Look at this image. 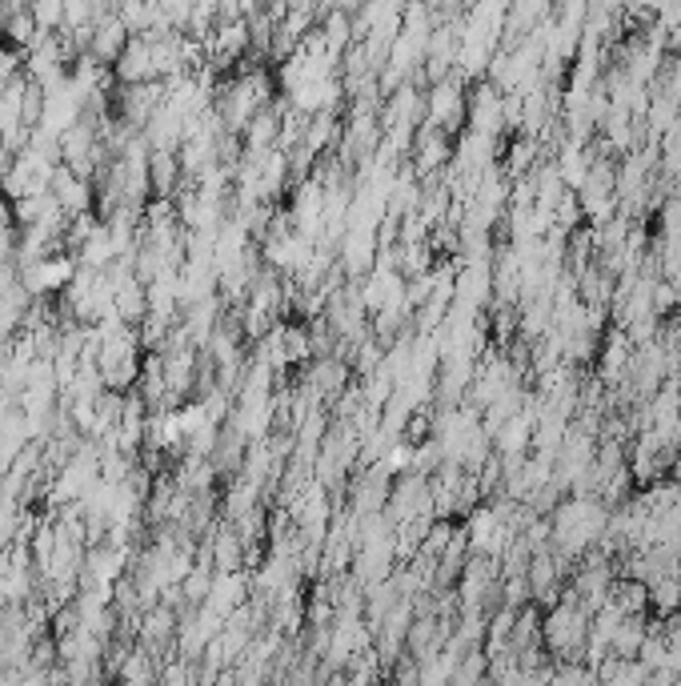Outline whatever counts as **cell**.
Instances as JSON below:
<instances>
[{
	"label": "cell",
	"instance_id": "obj_11",
	"mask_svg": "<svg viewBox=\"0 0 681 686\" xmlns=\"http://www.w3.org/2000/svg\"><path fill=\"white\" fill-rule=\"evenodd\" d=\"M29 12L41 24V33H61L65 29V0H29Z\"/></svg>",
	"mask_w": 681,
	"mask_h": 686
},
{
	"label": "cell",
	"instance_id": "obj_2",
	"mask_svg": "<svg viewBox=\"0 0 681 686\" xmlns=\"http://www.w3.org/2000/svg\"><path fill=\"white\" fill-rule=\"evenodd\" d=\"M465 109H469V93L462 89V81H433V93L425 97V125H433L441 133H453V129H462Z\"/></svg>",
	"mask_w": 681,
	"mask_h": 686
},
{
	"label": "cell",
	"instance_id": "obj_10",
	"mask_svg": "<svg viewBox=\"0 0 681 686\" xmlns=\"http://www.w3.org/2000/svg\"><path fill=\"white\" fill-rule=\"evenodd\" d=\"M649 607L658 610L661 619H670L681 610V575H658L649 578Z\"/></svg>",
	"mask_w": 681,
	"mask_h": 686
},
{
	"label": "cell",
	"instance_id": "obj_4",
	"mask_svg": "<svg viewBox=\"0 0 681 686\" xmlns=\"http://www.w3.org/2000/svg\"><path fill=\"white\" fill-rule=\"evenodd\" d=\"M48 193L56 197V205L68 213V217H77V213H88L97 205V185L93 178H80L77 169L68 165H56L53 169V181H48Z\"/></svg>",
	"mask_w": 681,
	"mask_h": 686
},
{
	"label": "cell",
	"instance_id": "obj_3",
	"mask_svg": "<svg viewBox=\"0 0 681 686\" xmlns=\"http://www.w3.org/2000/svg\"><path fill=\"white\" fill-rule=\"evenodd\" d=\"M132 29L125 24V17L117 9H105L93 21V29H88V53L97 56L100 65H117V56H121V49L129 45Z\"/></svg>",
	"mask_w": 681,
	"mask_h": 686
},
{
	"label": "cell",
	"instance_id": "obj_6",
	"mask_svg": "<svg viewBox=\"0 0 681 686\" xmlns=\"http://www.w3.org/2000/svg\"><path fill=\"white\" fill-rule=\"evenodd\" d=\"M249 594H253V582H249L245 570H217V575H213L209 594H205V607L229 619L241 602H249Z\"/></svg>",
	"mask_w": 681,
	"mask_h": 686
},
{
	"label": "cell",
	"instance_id": "obj_1",
	"mask_svg": "<svg viewBox=\"0 0 681 686\" xmlns=\"http://www.w3.org/2000/svg\"><path fill=\"white\" fill-rule=\"evenodd\" d=\"M590 610L577 602V598L561 594L550 610H545V619H541V639H545V651L553 658H582L585 651V639H590Z\"/></svg>",
	"mask_w": 681,
	"mask_h": 686
},
{
	"label": "cell",
	"instance_id": "obj_13",
	"mask_svg": "<svg viewBox=\"0 0 681 686\" xmlns=\"http://www.w3.org/2000/svg\"><path fill=\"white\" fill-rule=\"evenodd\" d=\"M0 49H4V29H0Z\"/></svg>",
	"mask_w": 681,
	"mask_h": 686
},
{
	"label": "cell",
	"instance_id": "obj_12",
	"mask_svg": "<svg viewBox=\"0 0 681 686\" xmlns=\"http://www.w3.org/2000/svg\"><path fill=\"white\" fill-rule=\"evenodd\" d=\"M457 4H462V0H425V9L433 12V17H445V12H457Z\"/></svg>",
	"mask_w": 681,
	"mask_h": 686
},
{
	"label": "cell",
	"instance_id": "obj_9",
	"mask_svg": "<svg viewBox=\"0 0 681 686\" xmlns=\"http://www.w3.org/2000/svg\"><path fill=\"white\" fill-rule=\"evenodd\" d=\"M117 257V245H112V233L109 225L100 222L97 229L88 233V242L80 245V254H77V266H88V269H105Z\"/></svg>",
	"mask_w": 681,
	"mask_h": 686
},
{
	"label": "cell",
	"instance_id": "obj_5",
	"mask_svg": "<svg viewBox=\"0 0 681 686\" xmlns=\"http://www.w3.org/2000/svg\"><path fill=\"white\" fill-rule=\"evenodd\" d=\"M112 77L117 85H132V81H153L156 77V61H153V41L144 33L129 36V45L121 49L117 65H112ZM161 81V77H156Z\"/></svg>",
	"mask_w": 681,
	"mask_h": 686
},
{
	"label": "cell",
	"instance_id": "obj_8",
	"mask_svg": "<svg viewBox=\"0 0 681 686\" xmlns=\"http://www.w3.org/2000/svg\"><path fill=\"white\" fill-rule=\"evenodd\" d=\"M0 29H4V45L24 53V49L36 45L41 36V24L33 21L29 4H0Z\"/></svg>",
	"mask_w": 681,
	"mask_h": 686
},
{
	"label": "cell",
	"instance_id": "obj_7",
	"mask_svg": "<svg viewBox=\"0 0 681 686\" xmlns=\"http://www.w3.org/2000/svg\"><path fill=\"white\" fill-rule=\"evenodd\" d=\"M149 181H153V197H176V189L185 185V169L176 149H149Z\"/></svg>",
	"mask_w": 681,
	"mask_h": 686
}]
</instances>
